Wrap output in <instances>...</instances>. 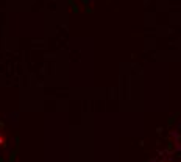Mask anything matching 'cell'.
<instances>
[]
</instances>
